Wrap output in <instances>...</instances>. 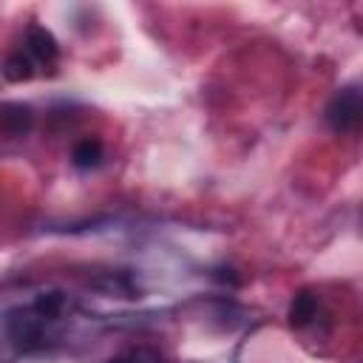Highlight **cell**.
Masks as SVG:
<instances>
[{
	"mask_svg": "<svg viewBox=\"0 0 363 363\" xmlns=\"http://www.w3.org/2000/svg\"><path fill=\"white\" fill-rule=\"evenodd\" d=\"M111 363H128V360H111Z\"/></svg>",
	"mask_w": 363,
	"mask_h": 363,
	"instance_id": "obj_11",
	"label": "cell"
},
{
	"mask_svg": "<svg viewBox=\"0 0 363 363\" xmlns=\"http://www.w3.org/2000/svg\"><path fill=\"white\" fill-rule=\"evenodd\" d=\"M71 162L77 167H82V170L96 167L102 162V142L99 139H82V142H77L74 150H71Z\"/></svg>",
	"mask_w": 363,
	"mask_h": 363,
	"instance_id": "obj_5",
	"label": "cell"
},
{
	"mask_svg": "<svg viewBox=\"0 0 363 363\" xmlns=\"http://www.w3.org/2000/svg\"><path fill=\"white\" fill-rule=\"evenodd\" d=\"M62 303H65L62 292L51 289V292H43V295H37V301H34V306H31V309H34V312H37L43 320H48V318H57V315H60Z\"/></svg>",
	"mask_w": 363,
	"mask_h": 363,
	"instance_id": "obj_8",
	"label": "cell"
},
{
	"mask_svg": "<svg viewBox=\"0 0 363 363\" xmlns=\"http://www.w3.org/2000/svg\"><path fill=\"white\" fill-rule=\"evenodd\" d=\"M34 125V113L28 105H20V102H11V105H3L0 111V128L9 133V136H23L28 133Z\"/></svg>",
	"mask_w": 363,
	"mask_h": 363,
	"instance_id": "obj_4",
	"label": "cell"
},
{
	"mask_svg": "<svg viewBox=\"0 0 363 363\" xmlns=\"http://www.w3.org/2000/svg\"><path fill=\"white\" fill-rule=\"evenodd\" d=\"M26 45H28L31 57H37L40 62H54L57 54H60L57 40H54V34H51L45 26H31V28L26 31Z\"/></svg>",
	"mask_w": 363,
	"mask_h": 363,
	"instance_id": "obj_3",
	"label": "cell"
},
{
	"mask_svg": "<svg viewBox=\"0 0 363 363\" xmlns=\"http://www.w3.org/2000/svg\"><path fill=\"white\" fill-rule=\"evenodd\" d=\"M40 329H43V318L34 309H14L9 315V335L17 343H34V340H40Z\"/></svg>",
	"mask_w": 363,
	"mask_h": 363,
	"instance_id": "obj_2",
	"label": "cell"
},
{
	"mask_svg": "<svg viewBox=\"0 0 363 363\" xmlns=\"http://www.w3.org/2000/svg\"><path fill=\"white\" fill-rule=\"evenodd\" d=\"M216 278H218V281H227V284H233V286H235V284H241V278H238V275H233V269H224V267H221V269H216Z\"/></svg>",
	"mask_w": 363,
	"mask_h": 363,
	"instance_id": "obj_10",
	"label": "cell"
},
{
	"mask_svg": "<svg viewBox=\"0 0 363 363\" xmlns=\"http://www.w3.org/2000/svg\"><path fill=\"white\" fill-rule=\"evenodd\" d=\"M128 363H159V357L153 352H147V349H139V352H133V357Z\"/></svg>",
	"mask_w": 363,
	"mask_h": 363,
	"instance_id": "obj_9",
	"label": "cell"
},
{
	"mask_svg": "<svg viewBox=\"0 0 363 363\" xmlns=\"http://www.w3.org/2000/svg\"><path fill=\"white\" fill-rule=\"evenodd\" d=\"M360 111H363L360 91L354 85H349V88H340L329 99V105H326V122H329V128L335 133H349L352 128H357Z\"/></svg>",
	"mask_w": 363,
	"mask_h": 363,
	"instance_id": "obj_1",
	"label": "cell"
},
{
	"mask_svg": "<svg viewBox=\"0 0 363 363\" xmlns=\"http://www.w3.org/2000/svg\"><path fill=\"white\" fill-rule=\"evenodd\" d=\"M3 77H6L9 82H26V79H31V77H34L31 60H28L23 51L9 54L6 62H3Z\"/></svg>",
	"mask_w": 363,
	"mask_h": 363,
	"instance_id": "obj_7",
	"label": "cell"
},
{
	"mask_svg": "<svg viewBox=\"0 0 363 363\" xmlns=\"http://www.w3.org/2000/svg\"><path fill=\"white\" fill-rule=\"evenodd\" d=\"M315 309H318L315 295L312 292H298L295 301L289 303V323L292 326H306L315 318Z\"/></svg>",
	"mask_w": 363,
	"mask_h": 363,
	"instance_id": "obj_6",
	"label": "cell"
}]
</instances>
